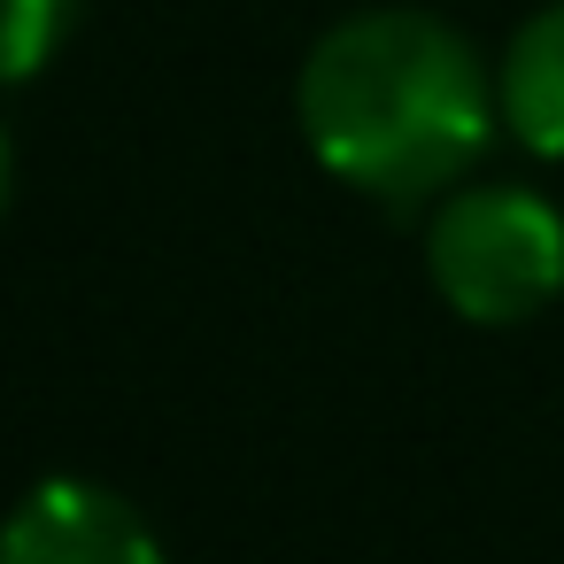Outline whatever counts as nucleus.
I'll return each mask as SVG.
<instances>
[{
    "mask_svg": "<svg viewBox=\"0 0 564 564\" xmlns=\"http://www.w3.org/2000/svg\"><path fill=\"white\" fill-rule=\"evenodd\" d=\"M78 9H86V0H9V24H0V55H9V78H17V86L47 70V55L70 40Z\"/></svg>",
    "mask_w": 564,
    "mask_h": 564,
    "instance_id": "nucleus-5",
    "label": "nucleus"
},
{
    "mask_svg": "<svg viewBox=\"0 0 564 564\" xmlns=\"http://www.w3.org/2000/svg\"><path fill=\"white\" fill-rule=\"evenodd\" d=\"M294 117L340 186L410 209L479 163L502 101L456 24L425 9H364L302 55Z\"/></svg>",
    "mask_w": 564,
    "mask_h": 564,
    "instance_id": "nucleus-1",
    "label": "nucleus"
},
{
    "mask_svg": "<svg viewBox=\"0 0 564 564\" xmlns=\"http://www.w3.org/2000/svg\"><path fill=\"white\" fill-rule=\"evenodd\" d=\"M425 271L471 325H518L564 294V217L533 186H471L433 209Z\"/></svg>",
    "mask_w": 564,
    "mask_h": 564,
    "instance_id": "nucleus-2",
    "label": "nucleus"
},
{
    "mask_svg": "<svg viewBox=\"0 0 564 564\" xmlns=\"http://www.w3.org/2000/svg\"><path fill=\"white\" fill-rule=\"evenodd\" d=\"M0 564H163V541L101 479H40L9 518Z\"/></svg>",
    "mask_w": 564,
    "mask_h": 564,
    "instance_id": "nucleus-3",
    "label": "nucleus"
},
{
    "mask_svg": "<svg viewBox=\"0 0 564 564\" xmlns=\"http://www.w3.org/2000/svg\"><path fill=\"white\" fill-rule=\"evenodd\" d=\"M495 101H502V124L518 148L564 163V0H549V9H533L502 63H495Z\"/></svg>",
    "mask_w": 564,
    "mask_h": 564,
    "instance_id": "nucleus-4",
    "label": "nucleus"
}]
</instances>
